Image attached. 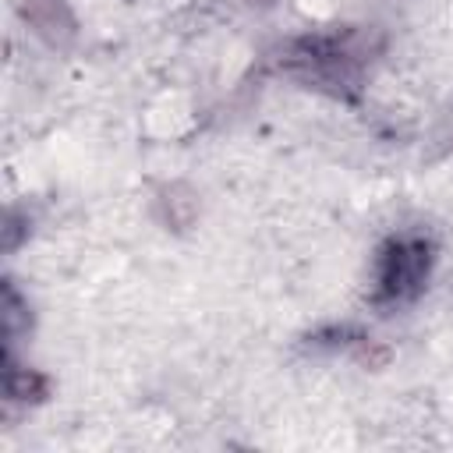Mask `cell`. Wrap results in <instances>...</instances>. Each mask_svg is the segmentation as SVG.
I'll use <instances>...</instances> for the list:
<instances>
[{
    "instance_id": "1",
    "label": "cell",
    "mask_w": 453,
    "mask_h": 453,
    "mask_svg": "<svg viewBox=\"0 0 453 453\" xmlns=\"http://www.w3.org/2000/svg\"><path fill=\"white\" fill-rule=\"evenodd\" d=\"M428 273V244L425 241H393L389 251L382 255V269H379V287L382 297H407L421 287Z\"/></svg>"
}]
</instances>
